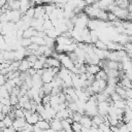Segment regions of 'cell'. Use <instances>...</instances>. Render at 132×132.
<instances>
[{
    "label": "cell",
    "mask_w": 132,
    "mask_h": 132,
    "mask_svg": "<svg viewBox=\"0 0 132 132\" xmlns=\"http://www.w3.org/2000/svg\"><path fill=\"white\" fill-rule=\"evenodd\" d=\"M110 105H111V103L108 102V101L99 102L98 103V113L101 114V116H103V117L108 116V111H109Z\"/></svg>",
    "instance_id": "obj_1"
},
{
    "label": "cell",
    "mask_w": 132,
    "mask_h": 132,
    "mask_svg": "<svg viewBox=\"0 0 132 132\" xmlns=\"http://www.w3.org/2000/svg\"><path fill=\"white\" fill-rule=\"evenodd\" d=\"M26 124H27V121H26L25 118H15L14 121H13L12 127H13L18 132H20L21 130H23V129L25 128Z\"/></svg>",
    "instance_id": "obj_2"
},
{
    "label": "cell",
    "mask_w": 132,
    "mask_h": 132,
    "mask_svg": "<svg viewBox=\"0 0 132 132\" xmlns=\"http://www.w3.org/2000/svg\"><path fill=\"white\" fill-rule=\"evenodd\" d=\"M40 120H41V117L37 112H32L28 118H26L27 123H29L31 125H36Z\"/></svg>",
    "instance_id": "obj_3"
},
{
    "label": "cell",
    "mask_w": 132,
    "mask_h": 132,
    "mask_svg": "<svg viewBox=\"0 0 132 132\" xmlns=\"http://www.w3.org/2000/svg\"><path fill=\"white\" fill-rule=\"evenodd\" d=\"M102 68L99 65H94V64H87V73L96 75Z\"/></svg>",
    "instance_id": "obj_4"
},
{
    "label": "cell",
    "mask_w": 132,
    "mask_h": 132,
    "mask_svg": "<svg viewBox=\"0 0 132 132\" xmlns=\"http://www.w3.org/2000/svg\"><path fill=\"white\" fill-rule=\"evenodd\" d=\"M50 123H51V128H52V129H54L55 131L59 132V131L63 130V125H62V121H61V120L53 119Z\"/></svg>",
    "instance_id": "obj_5"
},
{
    "label": "cell",
    "mask_w": 132,
    "mask_h": 132,
    "mask_svg": "<svg viewBox=\"0 0 132 132\" xmlns=\"http://www.w3.org/2000/svg\"><path fill=\"white\" fill-rule=\"evenodd\" d=\"M79 123H80V124L82 125V127H85V128H92V126H93L92 118L89 117V116H87V114H84V116H82V118H81V120H80Z\"/></svg>",
    "instance_id": "obj_6"
},
{
    "label": "cell",
    "mask_w": 132,
    "mask_h": 132,
    "mask_svg": "<svg viewBox=\"0 0 132 132\" xmlns=\"http://www.w3.org/2000/svg\"><path fill=\"white\" fill-rule=\"evenodd\" d=\"M30 68H32V67H31L30 62H29L27 59H24V60L21 61L20 67H19V71H20V72H27Z\"/></svg>",
    "instance_id": "obj_7"
},
{
    "label": "cell",
    "mask_w": 132,
    "mask_h": 132,
    "mask_svg": "<svg viewBox=\"0 0 132 132\" xmlns=\"http://www.w3.org/2000/svg\"><path fill=\"white\" fill-rule=\"evenodd\" d=\"M132 121V109L129 107H126L124 109V116H123V122L125 124Z\"/></svg>",
    "instance_id": "obj_8"
},
{
    "label": "cell",
    "mask_w": 132,
    "mask_h": 132,
    "mask_svg": "<svg viewBox=\"0 0 132 132\" xmlns=\"http://www.w3.org/2000/svg\"><path fill=\"white\" fill-rule=\"evenodd\" d=\"M36 126L39 127L41 130L44 131V130H47L48 128H51V123H50L48 121H46V120H42V119H41V120L36 124Z\"/></svg>",
    "instance_id": "obj_9"
},
{
    "label": "cell",
    "mask_w": 132,
    "mask_h": 132,
    "mask_svg": "<svg viewBox=\"0 0 132 132\" xmlns=\"http://www.w3.org/2000/svg\"><path fill=\"white\" fill-rule=\"evenodd\" d=\"M114 107L117 108H121V109H125L127 107V103H126V99H122V100H119V101H116L112 103Z\"/></svg>",
    "instance_id": "obj_10"
},
{
    "label": "cell",
    "mask_w": 132,
    "mask_h": 132,
    "mask_svg": "<svg viewBox=\"0 0 132 132\" xmlns=\"http://www.w3.org/2000/svg\"><path fill=\"white\" fill-rule=\"evenodd\" d=\"M95 78H96V79H105V80H107L108 75H107V73H106V71H105L104 69H101V70L95 75Z\"/></svg>",
    "instance_id": "obj_11"
},
{
    "label": "cell",
    "mask_w": 132,
    "mask_h": 132,
    "mask_svg": "<svg viewBox=\"0 0 132 132\" xmlns=\"http://www.w3.org/2000/svg\"><path fill=\"white\" fill-rule=\"evenodd\" d=\"M2 121H3V123L5 124V126H6V127H12L14 119H13L12 117H10L9 114H7V116H6Z\"/></svg>",
    "instance_id": "obj_12"
},
{
    "label": "cell",
    "mask_w": 132,
    "mask_h": 132,
    "mask_svg": "<svg viewBox=\"0 0 132 132\" xmlns=\"http://www.w3.org/2000/svg\"><path fill=\"white\" fill-rule=\"evenodd\" d=\"M94 46H95L96 48H99V50H107V44H106L104 41H102L101 39L97 40V41L94 43Z\"/></svg>",
    "instance_id": "obj_13"
},
{
    "label": "cell",
    "mask_w": 132,
    "mask_h": 132,
    "mask_svg": "<svg viewBox=\"0 0 132 132\" xmlns=\"http://www.w3.org/2000/svg\"><path fill=\"white\" fill-rule=\"evenodd\" d=\"M71 128H72L73 132H81V130H82V125H81L80 123L74 122V123L71 125Z\"/></svg>",
    "instance_id": "obj_14"
},
{
    "label": "cell",
    "mask_w": 132,
    "mask_h": 132,
    "mask_svg": "<svg viewBox=\"0 0 132 132\" xmlns=\"http://www.w3.org/2000/svg\"><path fill=\"white\" fill-rule=\"evenodd\" d=\"M82 116L84 114H81V113H79V112H77V111H75V112H73V114H72V119H73V121L74 122H77V123H79L80 122V120H81V118H82Z\"/></svg>",
    "instance_id": "obj_15"
},
{
    "label": "cell",
    "mask_w": 132,
    "mask_h": 132,
    "mask_svg": "<svg viewBox=\"0 0 132 132\" xmlns=\"http://www.w3.org/2000/svg\"><path fill=\"white\" fill-rule=\"evenodd\" d=\"M110 99H111V101L112 102H116V101H119V100H122V99H124L122 96H120L117 92H114L113 94H111L110 95Z\"/></svg>",
    "instance_id": "obj_16"
},
{
    "label": "cell",
    "mask_w": 132,
    "mask_h": 132,
    "mask_svg": "<svg viewBox=\"0 0 132 132\" xmlns=\"http://www.w3.org/2000/svg\"><path fill=\"white\" fill-rule=\"evenodd\" d=\"M1 132H18L13 127H6L1 130Z\"/></svg>",
    "instance_id": "obj_17"
},
{
    "label": "cell",
    "mask_w": 132,
    "mask_h": 132,
    "mask_svg": "<svg viewBox=\"0 0 132 132\" xmlns=\"http://www.w3.org/2000/svg\"><path fill=\"white\" fill-rule=\"evenodd\" d=\"M126 99H132V89H126Z\"/></svg>",
    "instance_id": "obj_18"
},
{
    "label": "cell",
    "mask_w": 132,
    "mask_h": 132,
    "mask_svg": "<svg viewBox=\"0 0 132 132\" xmlns=\"http://www.w3.org/2000/svg\"><path fill=\"white\" fill-rule=\"evenodd\" d=\"M33 132H43V130H41L39 127H37L36 125H34V128H33Z\"/></svg>",
    "instance_id": "obj_19"
},
{
    "label": "cell",
    "mask_w": 132,
    "mask_h": 132,
    "mask_svg": "<svg viewBox=\"0 0 132 132\" xmlns=\"http://www.w3.org/2000/svg\"><path fill=\"white\" fill-rule=\"evenodd\" d=\"M43 132H57V131H55L54 129H52V128H48L47 130H44Z\"/></svg>",
    "instance_id": "obj_20"
}]
</instances>
